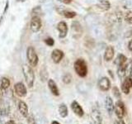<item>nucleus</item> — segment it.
<instances>
[{
  "instance_id": "1",
  "label": "nucleus",
  "mask_w": 132,
  "mask_h": 124,
  "mask_svg": "<svg viewBox=\"0 0 132 124\" xmlns=\"http://www.w3.org/2000/svg\"><path fill=\"white\" fill-rule=\"evenodd\" d=\"M73 68L76 74L81 78H84L88 74V65H87L86 61L82 58H79V59L75 60L73 64Z\"/></svg>"
},
{
  "instance_id": "2",
  "label": "nucleus",
  "mask_w": 132,
  "mask_h": 124,
  "mask_svg": "<svg viewBox=\"0 0 132 124\" xmlns=\"http://www.w3.org/2000/svg\"><path fill=\"white\" fill-rule=\"evenodd\" d=\"M22 73L25 78V80L27 86L29 88H32L34 85V81H35V74L33 69H31V66L29 65L25 64L22 65Z\"/></svg>"
},
{
  "instance_id": "3",
  "label": "nucleus",
  "mask_w": 132,
  "mask_h": 124,
  "mask_svg": "<svg viewBox=\"0 0 132 124\" xmlns=\"http://www.w3.org/2000/svg\"><path fill=\"white\" fill-rule=\"evenodd\" d=\"M27 58L28 60L29 65L31 67H36L38 64L39 61V57L37 56V53L34 47H29L27 50Z\"/></svg>"
},
{
  "instance_id": "4",
  "label": "nucleus",
  "mask_w": 132,
  "mask_h": 124,
  "mask_svg": "<svg viewBox=\"0 0 132 124\" xmlns=\"http://www.w3.org/2000/svg\"><path fill=\"white\" fill-rule=\"evenodd\" d=\"M114 113L117 116V118L119 119H122L124 117H125L126 110V106L125 103H124L121 99L120 100H117L116 102V103L114 104Z\"/></svg>"
},
{
  "instance_id": "5",
  "label": "nucleus",
  "mask_w": 132,
  "mask_h": 124,
  "mask_svg": "<svg viewBox=\"0 0 132 124\" xmlns=\"http://www.w3.org/2000/svg\"><path fill=\"white\" fill-rule=\"evenodd\" d=\"M121 89L123 94L128 95L130 92V89H132V78L126 76L123 79V81L121 83Z\"/></svg>"
},
{
  "instance_id": "6",
  "label": "nucleus",
  "mask_w": 132,
  "mask_h": 124,
  "mask_svg": "<svg viewBox=\"0 0 132 124\" xmlns=\"http://www.w3.org/2000/svg\"><path fill=\"white\" fill-rule=\"evenodd\" d=\"M30 28L33 32H37L41 28V20L38 16H33L30 22Z\"/></svg>"
},
{
  "instance_id": "7",
  "label": "nucleus",
  "mask_w": 132,
  "mask_h": 124,
  "mask_svg": "<svg viewBox=\"0 0 132 124\" xmlns=\"http://www.w3.org/2000/svg\"><path fill=\"white\" fill-rule=\"evenodd\" d=\"M14 91L16 94L19 97H25L27 94V89L22 82L16 83L14 85Z\"/></svg>"
},
{
  "instance_id": "8",
  "label": "nucleus",
  "mask_w": 132,
  "mask_h": 124,
  "mask_svg": "<svg viewBox=\"0 0 132 124\" xmlns=\"http://www.w3.org/2000/svg\"><path fill=\"white\" fill-rule=\"evenodd\" d=\"M98 88L102 91H108L111 89V81L107 77H102L97 83Z\"/></svg>"
},
{
  "instance_id": "9",
  "label": "nucleus",
  "mask_w": 132,
  "mask_h": 124,
  "mask_svg": "<svg viewBox=\"0 0 132 124\" xmlns=\"http://www.w3.org/2000/svg\"><path fill=\"white\" fill-rule=\"evenodd\" d=\"M91 118L93 124H102V116L97 109H93L91 113Z\"/></svg>"
},
{
  "instance_id": "10",
  "label": "nucleus",
  "mask_w": 132,
  "mask_h": 124,
  "mask_svg": "<svg viewBox=\"0 0 132 124\" xmlns=\"http://www.w3.org/2000/svg\"><path fill=\"white\" fill-rule=\"evenodd\" d=\"M57 30L60 32V35H59L60 38H64V37L67 36L68 31H69L67 23L64 22V21H61V22H60L57 24Z\"/></svg>"
},
{
  "instance_id": "11",
  "label": "nucleus",
  "mask_w": 132,
  "mask_h": 124,
  "mask_svg": "<svg viewBox=\"0 0 132 124\" xmlns=\"http://www.w3.org/2000/svg\"><path fill=\"white\" fill-rule=\"evenodd\" d=\"M71 109L74 113V114H76L78 117L82 118V116L84 115V111L82 109V107H81L79 103L75 100L71 103Z\"/></svg>"
},
{
  "instance_id": "12",
  "label": "nucleus",
  "mask_w": 132,
  "mask_h": 124,
  "mask_svg": "<svg viewBox=\"0 0 132 124\" xmlns=\"http://www.w3.org/2000/svg\"><path fill=\"white\" fill-rule=\"evenodd\" d=\"M64 52L60 49H55L51 53V59L55 64L60 63L64 58Z\"/></svg>"
},
{
  "instance_id": "13",
  "label": "nucleus",
  "mask_w": 132,
  "mask_h": 124,
  "mask_svg": "<svg viewBox=\"0 0 132 124\" xmlns=\"http://www.w3.org/2000/svg\"><path fill=\"white\" fill-rule=\"evenodd\" d=\"M115 55V49L112 45H108L104 52V60L107 62L112 60Z\"/></svg>"
},
{
  "instance_id": "14",
  "label": "nucleus",
  "mask_w": 132,
  "mask_h": 124,
  "mask_svg": "<svg viewBox=\"0 0 132 124\" xmlns=\"http://www.w3.org/2000/svg\"><path fill=\"white\" fill-rule=\"evenodd\" d=\"M10 113V107L8 103H4L3 105L0 106V121L2 122L3 118H7Z\"/></svg>"
},
{
  "instance_id": "15",
  "label": "nucleus",
  "mask_w": 132,
  "mask_h": 124,
  "mask_svg": "<svg viewBox=\"0 0 132 124\" xmlns=\"http://www.w3.org/2000/svg\"><path fill=\"white\" fill-rule=\"evenodd\" d=\"M48 87H49L50 91H51L53 95H55V96H59L60 95L59 89H58L56 83L52 79H49L48 80Z\"/></svg>"
},
{
  "instance_id": "16",
  "label": "nucleus",
  "mask_w": 132,
  "mask_h": 124,
  "mask_svg": "<svg viewBox=\"0 0 132 124\" xmlns=\"http://www.w3.org/2000/svg\"><path fill=\"white\" fill-rule=\"evenodd\" d=\"M105 109L107 111L109 115H111L114 111V103L112 98L110 96H106L105 99Z\"/></svg>"
},
{
  "instance_id": "17",
  "label": "nucleus",
  "mask_w": 132,
  "mask_h": 124,
  "mask_svg": "<svg viewBox=\"0 0 132 124\" xmlns=\"http://www.w3.org/2000/svg\"><path fill=\"white\" fill-rule=\"evenodd\" d=\"M71 28L73 35H78V37L80 36L82 33V27L81 26V24L77 22V21H74L73 22L72 25H71Z\"/></svg>"
},
{
  "instance_id": "18",
  "label": "nucleus",
  "mask_w": 132,
  "mask_h": 124,
  "mask_svg": "<svg viewBox=\"0 0 132 124\" xmlns=\"http://www.w3.org/2000/svg\"><path fill=\"white\" fill-rule=\"evenodd\" d=\"M57 11L60 15L64 16V18H75L76 15H77V13L75 12L63 9V8H58Z\"/></svg>"
},
{
  "instance_id": "19",
  "label": "nucleus",
  "mask_w": 132,
  "mask_h": 124,
  "mask_svg": "<svg viewBox=\"0 0 132 124\" xmlns=\"http://www.w3.org/2000/svg\"><path fill=\"white\" fill-rule=\"evenodd\" d=\"M97 7L101 9L102 11H108L110 10L111 8V3L108 1V0H99L97 4Z\"/></svg>"
},
{
  "instance_id": "20",
  "label": "nucleus",
  "mask_w": 132,
  "mask_h": 124,
  "mask_svg": "<svg viewBox=\"0 0 132 124\" xmlns=\"http://www.w3.org/2000/svg\"><path fill=\"white\" fill-rule=\"evenodd\" d=\"M18 110L19 113L22 114L23 117L27 118L28 115V107L27 104L24 101H19L18 103Z\"/></svg>"
},
{
  "instance_id": "21",
  "label": "nucleus",
  "mask_w": 132,
  "mask_h": 124,
  "mask_svg": "<svg viewBox=\"0 0 132 124\" xmlns=\"http://www.w3.org/2000/svg\"><path fill=\"white\" fill-rule=\"evenodd\" d=\"M127 61V58L125 55H123V54L120 53L117 55V58H116V60L114 61V64L116 65L118 67V66H121L124 64H126Z\"/></svg>"
},
{
  "instance_id": "22",
  "label": "nucleus",
  "mask_w": 132,
  "mask_h": 124,
  "mask_svg": "<svg viewBox=\"0 0 132 124\" xmlns=\"http://www.w3.org/2000/svg\"><path fill=\"white\" fill-rule=\"evenodd\" d=\"M126 68H127V63L124 64L121 66H118L117 73L118 77L121 79V80H123V79L126 76Z\"/></svg>"
},
{
  "instance_id": "23",
  "label": "nucleus",
  "mask_w": 132,
  "mask_h": 124,
  "mask_svg": "<svg viewBox=\"0 0 132 124\" xmlns=\"http://www.w3.org/2000/svg\"><path fill=\"white\" fill-rule=\"evenodd\" d=\"M59 113L60 115V117L62 118H66L69 114V111H68V107L64 103H61L59 107Z\"/></svg>"
},
{
  "instance_id": "24",
  "label": "nucleus",
  "mask_w": 132,
  "mask_h": 124,
  "mask_svg": "<svg viewBox=\"0 0 132 124\" xmlns=\"http://www.w3.org/2000/svg\"><path fill=\"white\" fill-rule=\"evenodd\" d=\"M9 86H10V80L6 77H3L1 79V81H0V88H1V89L4 91L9 88Z\"/></svg>"
},
{
  "instance_id": "25",
  "label": "nucleus",
  "mask_w": 132,
  "mask_h": 124,
  "mask_svg": "<svg viewBox=\"0 0 132 124\" xmlns=\"http://www.w3.org/2000/svg\"><path fill=\"white\" fill-rule=\"evenodd\" d=\"M48 71H47V69L45 67V66L43 65V67L41 68L40 69V80L42 82L45 81V80H48Z\"/></svg>"
},
{
  "instance_id": "26",
  "label": "nucleus",
  "mask_w": 132,
  "mask_h": 124,
  "mask_svg": "<svg viewBox=\"0 0 132 124\" xmlns=\"http://www.w3.org/2000/svg\"><path fill=\"white\" fill-rule=\"evenodd\" d=\"M124 20L127 23L132 25V11H128L126 12L125 16H124Z\"/></svg>"
},
{
  "instance_id": "27",
  "label": "nucleus",
  "mask_w": 132,
  "mask_h": 124,
  "mask_svg": "<svg viewBox=\"0 0 132 124\" xmlns=\"http://www.w3.org/2000/svg\"><path fill=\"white\" fill-rule=\"evenodd\" d=\"M112 94L115 96V98H117L118 100L121 99V91H120V89L117 88V86H115L112 88Z\"/></svg>"
},
{
  "instance_id": "28",
  "label": "nucleus",
  "mask_w": 132,
  "mask_h": 124,
  "mask_svg": "<svg viewBox=\"0 0 132 124\" xmlns=\"http://www.w3.org/2000/svg\"><path fill=\"white\" fill-rule=\"evenodd\" d=\"M126 76L132 78V60H130V61L129 62V63H127Z\"/></svg>"
},
{
  "instance_id": "29",
  "label": "nucleus",
  "mask_w": 132,
  "mask_h": 124,
  "mask_svg": "<svg viewBox=\"0 0 132 124\" xmlns=\"http://www.w3.org/2000/svg\"><path fill=\"white\" fill-rule=\"evenodd\" d=\"M72 81V75L70 74H65L63 76V82L66 84H70Z\"/></svg>"
},
{
  "instance_id": "30",
  "label": "nucleus",
  "mask_w": 132,
  "mask_h": 124,
  "mask_svg": "<svg viewBox=\"0 0 132 124\" xmlns=\"http://www.w3.org/2000/svg\"><path fill=\"white\" fill-rule=\"evenodd\" d=\"M27 124H37L36 119L34 118V116H33L32 114H28L27 115Z\"/></svg>"
},
{
  "instance_id": "31",
  "label": "nucleus",
  "mask_w": 132,
  "mask_h": 124,
  "mask_svg": "<svg viewBox=\"0 0 132 124\" xmlns=\"http://www.w3.org/2000/svg\"><path fill=\"white\" fill-rule=\"evenodd\" d=\"M45 43L46 44L48 47H52V45H54V44H55V41H54L51 37H48V38L45 40Z\"/></svg>"
},
{
  "instance_id": "32",
  "label": "nucleus",
  "mask_w": 132,
  "mask_h": 124,
  "mask_svg": "<svg viewBox=\"0 0 132 124\" xmlns=\"http://www.w3.org/2000/svg\"><path fill=\"white\" fill-rule=\"evenodd\" d=\"M114 124H126V122H125V121L123 120V118H122V119H119V118H117V119L114 122Z\"/></svg>"
},
{
  "instance_id": "33",
  "label": "nucleus",
  "mask_w": 132,
  "mask_h": 124,
  "mask_svg": "<svg viewBox=\"0 0 132 124\" xmlns=\"http://www.w3.org/2000/svg\"><path fill=\"white\" fill-rule=\"evenodd\" d=\"M128 49L130 50V51L132 52V39L129 41V42H128Z\"/></svg>"
},
{
  "instance_id": "34",
  "label": "nucleus",
  "mask_w": 132,
  "mask_h": 124,
  "mask_svg": "<svg viewBox=\"0 0 132 124\" xmlns=\"http://www.w3.org/2000/svg\"><path fill=\"white\" fill-rule=\"evenodd\" d=\"M58 1H60L63 3H65V4H69L70 3L72 2V0H58Z\"/></svg>"
},
{
  "instance_id": "35",
  "label": "nucleus",
  "mask_w": 132,
  "mask_h": 124,
  "mask_svg": "<svg viewBox=\"0 0 132 124\" xmlns=\"http://www.w3.org/2000/svg\"><path fill=\"white\" fill-rule=\"evenodd\" d=\"M4 124H16V123H15V122L13 121V120L10 119V120H7V122H5V123H4Z\"/></svg>"
},
{
  "instance_id": "36",
  "label": "nucleus",
  "mask_w": 132,
  "mask_h": 124,
  "mask_svg": "<svg viewBox=\"0 0 132 124\" xmlns=\"http://www.w3.org/2000/svg\"><path fill=\"white\" fill-rule=\"evenodd\" d=\"M108 73H109V74H110V75H111V78H114V75H113V74H112V72H111V70H108Z\"/></svg>"
},
{
  "instance_id": "37",
  "label": "nucleus",
  "mask_w": 132,
  "mask_h": 124,
  "mask_svg": "<svg viewBox=\"0 0 132 124\" xmlns=\"http://www.w3.org/2000/svg\"><path fill=\"white\" fill-rule=\"evenodd\" d=\"M51 124H60L59 122H57V121H53L52 122H51Z\"/></svg>"
},
{
  "instance_id": "38",
  "label": "nucleus",
  "mask_w": 132,
  "mask_h": 124,
  "mask_svg": "<svg viewBox=\"0 0 132 124\" xmlns=\"http://www.w3.org/2000/svg\"><path fill=\"white\" fill-rule=\"evenodd\" d=\"M90 124H93V122H90Z\"/></svg>"
},
{
  "instance_id": "39",
  "label": "nucleus",
  "mask_w": 132,
  "mask_h": 124,
  "mask_svg": "<svg viewBox=\"0 0 132 124\" xmlns=\"http://www.w3.org/2000/svg\"><path fill=\"white\" fill-rule=\"evenodd\" d=\"M18 124H23V123H18Z\"/></svg>"
}]
</instances>
